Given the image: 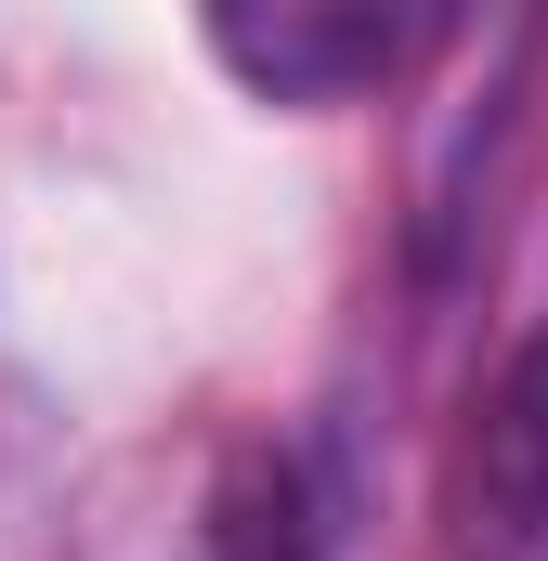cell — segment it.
I'll return each instance as SVG.
<instances>
[{"label":"cell","mask_w":548,"mask_h":561,"mask_svg":"<svg viewBox=\"0 0 548 561\" xmlns=\"http://www.w3.org/2000/svg\"><path fill=\"white\" fill-rule=\"evenodd\" d=\"M196 26L236 92L327 118V105H379L431 79V53L457 39V0H196Z\"/></svg>","instance_id":"1"},{"label":"cell","mask_w":548,"mask_h":561,"mask_svg":"<svg viewBox=\"0 0 548 561\" xmlns=\"http://www.w3.org/2000/svg\"><path fill=\"white\" fill-rule=\"evenodd\" d=\"M444 523H457V561H536L548 549V327L470 392Z\"/></svg>","instance_id":"2"}]
</instances>
